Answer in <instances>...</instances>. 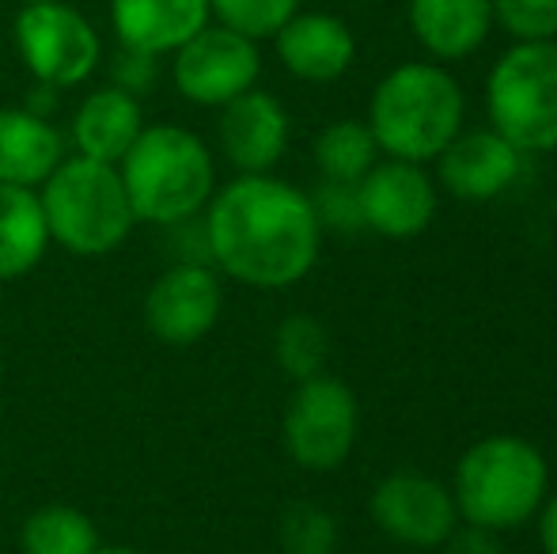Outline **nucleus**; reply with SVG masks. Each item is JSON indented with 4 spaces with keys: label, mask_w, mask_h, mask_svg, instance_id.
Segmentation results:
<instances>
[{
    "label": "nucleus",
    "mask_w": 557,
    "mask_h": 554,
    "mask_svg": "<svg viewBox=\"0 0 557 554\" xmlns=\"http://www.w3.org/2000/svg\"><path fill=\"white\" fill-rule=\"evenodd\" d=\"M50 251V229L38 190L0 183V281H15Z\"/></svg>",
    "instance_id": "aec40b11"
},
{
    "label": "nucleus",
    "mask_w": 557,
    "mask_h": 554,
    "mask_svg": "<svg viewBox=\"0 0 557 554\" xmlns=\"http://www.w3.org/2000/svg\"><path fill=\"white\" fill-rule=\"evenodd\" d=\"M546 494H550V464L528 436L516 433H490L474 441L451 475L459 520L497 535L535 520Z\"/></svg>",
    "instance_id": "20e7f679"
},
{
    "label": "nucleus",
    "mask_w": 557,
    "mask_h": 554,
    "mask_svg": "<svg viewBox=\"0 0 557 554\" xmlns=\"http://www.w3.org/2000/svg\"><path fill=\"white\" fill-rule=\"evenodd\" d=\"M277 540L285 554H334L337 520L311 502H293L277 520Z\"/></svg>",
    "instance_id": "b1692460"
},
{
    "label": "nucleus",
    "mask_w": 557,
    "mask_h": 554,
    "mask_svg": "<svg viewBox=\"0 0 557 554\" xmlns=\"http://www.w3.org/2000/svg\"><path fill=\"white\" fill-rule=\"evenodd\" d=\"M441 551L444 554H505V551H500V535L497 532L462 525V520H459V528H455V532L441 543Z\"/></svg>",
    "instance_id": "c85d7f7f"
},
{
    "label": "nucleus",
    "mask_w": 557,
    "mask_h": 554,
    "mask_svg": "<svg viewBox=\"0 0 557 554\" xmlns=\"http://www.w3.org/2000/svg\"><path fill=\"white\" fill-rule=\"evenodd\" d=\"M262 76V50L255 38L209 23L190 42H183L171 53V81L175 91L194 107H216L232 103L235 96L258 88Z\"/></svg>",
    "instance_id": "1a4fd4ad"
},
{
    "label": "nucleus",
    "mask_w": 557,
    "mask_h": 554,
    "mask_svg": "<svg viewBox=\"0 0 557 554\" xmlns=\"http://www.w3.org/2000/svg\"><path fill=\"white\" fill-rule=\"evenodd\" d=\"M485 114L523 156L557 152V38L512 42L493 61Z\"/></svg>",
    "instance_id": "423d86ee"
},
{
    "label": "nucleus",
    "mask_w": 557,
    "mask_h": 554,
    "mask_svg": "<svg viewBox=\"0 0 557 554\" xmlns=\"http://www.w3.org/2000/svg\"><path fill=\"white\" fill-rule=\"evenodd\" d=\"M65 160V134L27 107L0 111V183L38 190Z\"/></svg>",
    "instance_id": "a211bd4d"
},
{
    "label": "nucleus",
    "mask_w": 557,
    "mask_h": 554,
    "mask_svg": "<svg viewBox=\"0 0 557 554\" xmlns=\"http://www.w3.org/2000/svg\"><path fill=\"white\" fill-rule=\"evenodd\" d=\"M364 122L383 156L433 163L467 130V96L441 61H403L375 84Z\"/></svg>",
    "instance_id": "f03ea898"
},
{
    "label": "nucleus",
    "mask_w": 557,
    "mask_h": 554,
    "mask_svg": "<svg viewBox=\"0 0 557 554\" xmlns=\"http://www.w3.org/2000/svg\"><path fill=\"white\" fill-rule=\"evenodd\" d=\"M372 525L403 547L433 551L459 528L451 487L425 471H391L368 497Z\"/></svg>",
    "instance_id": "9b49d317"
},
{
    "label": "nucleus",
    "mask_w": 557,
    "mask_h": 554,
    "mask_svg": "<svg viewBox=\"0 0 557 554\" xmlns=\"http://www.w3.org/2000/svg\"><path fill=\"white\" fill-rule=\"evenodd\" d=\"M20 4H38V0H20Z\"/></svg>",
    "instance_id": "473e14b6"
},
{
    "label": "nucleus",
    "mask_w": 557,
    "mask_h": 554,
    "mask_svg": "<svg viewBox=\"0 0 557 554\" xmlns=\"http://www.w3.org/2000/svg\"><path fill=\"white\" fill-rule=\"evenodd\" d=\"M224 311V278L209 262H171L148 285L140 319L145 331L163 346L186 349L201 342Z\"/></svg>",
    "instance_id": "9d476101"
},
{
    "label": "nucleus",
    "mask_w": 557,
    "mask_h": 554,
    "mask_svg": "<svg viewBox=\"0 0 557 554\" xmlns=\"http://www.w3.org/2000/svg\"><path fill=\"white\" fill-rule=\"evenodd\" d=\"M140 130H145L140 99L114 88V84H107V88H96L81 99L69 134H73L76 156H91V160H103V163H122V156L133 148Z\"/></svg>",
    "instance_id": "6ab92c4d"
},
{
    "label": "nucleus",
    "mask_w": 557,
    "mask_h": 554,
    "mask_svg": "<svg viewBox=\"0 0 557 554\" xmlns=\"http://www.w3.org/2000/svg\"><path fill=\"white\" fill-rule=\"evenodd\" d=\"M308 198H311V209H315L319 224H323V232H342V236L364 232L357 183H331V178H323Z\"/></svg>",
    "instance_id": "bb28decb"
},
{
    "label": "nucleus",
    "mask_w": 557,
    "mask_h": 554,
    "mask_svg": "<svg viewBox=\"0 0 557 554\" xmlns=\"http://www.w3.org/2000/svg\"><path fill=\"white\" fill-rule=\"evenodd\" d=\"M493 20L512 42L557 38V0H493Z\"/></svg>",
    "instance_id": "a878e982"
},
{
    "label": "nucleus",
    "mask_w": 557,
    "mask_h": 554,
    "mask_svg": "<svg viewBox=\"0 0 557 554\" xmlns=\"http://www.w3.org/2000/svg\"><path fill=\"white\" fill-rule=\"evenodd\" d=\"M125 183V198L137 224H171L194 221L206 213L216 194V160L213 148L194 130L160 122L145 126L133 148L117 163Z\"/></svg>",
    "instance_id": "7ed1b4c3"
},
{
    "label": "nucleus",
    "mask_w": 557,
    "mask_h": 554,
    "mask_svg": "<svg viewBox=\"0 0 557 554\" xmlns=\"http://www.w3.org/2000/svg\"><path fill=\"white\" fill-rule=\"evenodd\" d=\"M53 99H58V88H50V84H38V88L27 96V111L42 114V119H50V111H53Z\"/></svg>",
    "instance_id": "7c9ffc66"
},
{
    "label": "nucleus",
    "mask_w": 557,
    "mask_h": 554,
    "mask_svg": "<svg viewBox=\"0 0 557 554\" xmlns=\"http://www.w3.org/2000/svg\"><path fill=\"white\" fill-rule=\"evenodd\" d=\"M436 186H444L455 201H497L523 175V152L505 140L493 126L459 130V137L436 156Z\"/></svg>",
    "instance_id": "4468645a"
},
{
    "label": "nucleus",
    "mask_w": 557,
    "mask_h": 554,
    "mask_svg": "<svg viewBox=\"0 0 557 554\" xmlns=\"http://www.w3.org/2000/svg\"><path fill=\"white\" fill-rule=\"evenodd\" d=\"M293 119L285 103L262 88H250L221 107L216 119V145L235 168V175H265L288 152Z\"/></svg>",
    "instance_id": "ddd939ff"
},
{
    "label": "nucleus",
    "mask_w": 557,
    "mask_h": 554,
    "mask_svg": "<svg viewBox=\"0 0 557 554\" xmlns=\"http://www.w3.org/2000/svg\"><path fill=\"white\" fill-rule=\"evenodd\" d=\"M273 357H277L281 372L300 380H311L326 372V357H331V334L315 316H288L285 323L273 331Z\"/></svg>",
    "instance_id": "5701e85b"
},
{
    "label": "nucleus",
    "mask_w": 557,
    "mask_h": 554,
    "mask_svg": "<svg viewBox=\"0 0 557 554\" xmlns=\"http://www.w3.org/2000/svg\"><path fill=\"white\" fill-rule=\"evenodd\" d=\"M99 547L96 520L76 505H42L20 525L23 554H96Z\"/></svg>",
    "instance_id": "4be33fe9"
},
{
    "label": "nucleus",
    "mask_w": 557,
    "mask_h": 554,
    "mask_svg": "<svg viewBox=\"0 0 557 554\" xmlns=\"http://www.w3.org/2000/svg\"><path fill=\"white\" fill-rule=\"evenodd\" d=\"M209 262L250 288H288L315 270L323 251V224L308 190L285 183L273 171L235 175L216 186L206 213Z\"/></svg>",
    "instance_id": "f257e3e1"
},
{
    "label": "nucleus",
    "mask_w": 557,
    "mask_h": 554,
    "mask_svg": "<svg viewBox=\"0 0 557 554\" xmlns=\"http://www.w3.org/2000/svg\"><path fill=\"white\" fill-rule=\"evenodd\" d=\"M15 50L35 84H50L58 91L84 84L103 61L99 30L65 0L23 4L15 15Z\"/></svg>",
    "instance_id": "6e6552de"
},
{
    "label": "nucleus",
    "mask_w": 557,
    "mask_h": 554,
    "mask_svg": "<svg viewBox=\"0 0 557 554\" xmlns=\"http://www.w3.org/2000/svg\"><path fill=\"white\" fill-rule=\"evenodd\" d=\"M410 35L429 61H467L493 35V0H406Z\"/></svg>",
    "instance_id": "dca6fc26"
},
{
    "label": "nucleus",
    "mask_w": 557,
    "mask_h": 554,
    "mask_svg": "<svg viewBox=\"0 0 557 554\" xmlns=\"http://www.w3.org/2000/svg\"><path fill=\"white\" fill-rule=\"evenodd\" d=\"M300 4L304 0H209L216 23L255 38V42L277 35V30L300 12Z\"/></svg>",
    "instance_id": "393cba45"
},
{
    "label": "nucleus",
    "mask_w": 557,
    "mask_h": 554,
    "mask_svg": "<svg viewBox=\"0 0 557 554\" xmlns=\"http://www.w3.org/2000/svg\"><path fill=\"white\" fill-rule=\"evenodd\" d=\"M311 156H315L319 175L331 178V183H360L383 160L364 119H337L331 126H323L315 134Z\"/></svg>",
    "instance_id": "412c9836"
},
{
    "label": "nucleus",
    "mask_w": 557,
    "mask_h": 554,
    "mask_svg": "<svg viewBox=\"0 0 557 554\" xmlns=\"http://www.w3.org/2000/svg\"><path fill=\"white\" fill-rule=\"evenodd\" d=\"M156 76H160V65H156L152 53L125 50V46H117V53L111 61V84H114V88H122V91H129V96L140 99L156 84Z\"/></svg>",
    "instance_id": "cd10ccee"
},
{
    "label": "nucleus",
    "mask_w": 557,
    "mask_h": 554,
    "mask_svg": "<svg viewBox=\"0 0 557 554\" xmlns=\"http://www.w3.org/2000/svg\"><path fill=\"white\" fill-rule=\"evenodd\" d=\"M364 232L383 239H413L433 224L441 209V186L425 171V163L391 160L383 156L357 183Z\"/></svg>",
    "instance_id": "f8f14e48"
},
{
    "label": "nucleus",
    "mask_w": 557,
    "mask_h": 554,
    "mask_svg": "<svg viewBox=\"0 0 557 554\" xmlns=\"http://www.w3.org/2000/svg\"><path fill=\"white\" fill-rule=\"evenodd\" d=\"M360 407L349 384L337 377L300 380L281 418V441L296 467L311 475L337 471L357 448Z\"/></svg>",
    "instance_id": "0eeeda50"
},
{
    "label": "nucleus",
    "mask_w": 557,
    "mask_h": 554,
    "mask_svg": "<svg viewBox=\"0 0 557 554\" xmlns=\"http://www.w3.org/2000/svg\"><path fill=\"white\" fill-rule=\"evenodd\" d=\"M535 528H539V543H543V554H557V494H546V502L539 505Z\"/></svg>",
    "instance_id": "c756f323"
},
{
    "label": "nucleus",
    "mask_w": 557,
    "mask_h": 554,
    "mask_svg": "<svg viewBox=\"0 0 557 554\" xmlns=\"http://www.w3.org/2000/svg\"><path fill=\"white\" fill-rule=\"evenodd\" d=\"M96 554H140V551H133V547H99Z\"/></svg>",
    "instance_id": "2f4dec72"
},
{
    "label": "nucleus",
    "mask_w": 557,
    "mask_h": 554,
    "mask_svg": "<svg viewBox=\"0 0 557 554\" xmlns=\"http://www.w3.org/2000/svg\"><path fill=\"white\" fill-rule=\"evenodd\" d=\"M277 61L288 76L304 84H334L357 61V38L352 27L334 12H296L285 27L273 35Z\"/></svg>",
    "instance_id": "2eb2a0df"
},
{
    "label": "nucleus",
    "mask_w": 557,
    "mask_h": 554,
    "mask_svg": "<svg viewBox=\"0 0 557 554\" xmlns=\"http://www.w3.org/2000/svg\"><path fill=\"white\" fill-rule=\"evenodd\" d=\"M38 201H42L50 244L65 247L76 259L114 255L137 224L117 163L91 160V156H65L53 175L38 186Z\"/></svg>",
    "instance_id": "39448f33"
},
{
    "label": "nucleus",
    "mask_w": 557,
    "mask_h": 554,
    "mask_svg": "<svg viewBox=\"0 0 557 554\" xmlns=\"http://www.w3.org/2000/svg\"><path fill=\"white\" fill-rule=\"evenodd\" d=\"M213 23L209 0H111L117 46L163 58Z\"/></svg>",
    "instance_id": "f3484780"
}]
</instances>
